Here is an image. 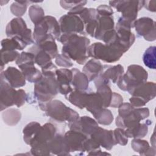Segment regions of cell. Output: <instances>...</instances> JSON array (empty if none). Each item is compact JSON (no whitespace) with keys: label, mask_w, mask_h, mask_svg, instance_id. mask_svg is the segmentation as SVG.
<instances>
[{"label":"cell","mask_w":156,"mask_h":156,"mask_svg":"<svg viewBox=\"0 0 156 156\" xmlns=\"http://www.w3.org/2000/svg\"><path fill=\"white\" fill-rule=\"evenodd\" d=\"M58 41L62 43V54L79 65H83L89 58L87 49L90 40L76 34H62Z\"/></svg>","instance_id":"6da1fadb"},{"label":"cell","mask_w":156,"mask_h":156,"mask_svg":"<svg viewBox=\"0 0 156 156\" xmlns=\"http://www.w3.org/2000/svg\"><path fill=\"white\" fill-rule=\"evenodd\" d=\"M127 52L124 48L117 40L109 44H102L100 42L94 43L87 49L89 57L96 60H101L107 63H113L118 61L123 54Z\"/></svg>","instance_id":"7a4b0ae2"},{"label":"cell","mask_w":156,"mask_h":156,"mask_svg":"<svg viewBox=\"0 0 156 156\" xmlns=\"http://www.w3.org/2000/svg\"><path fill=\"white\" fill-rule=\"evenodd\" d=\"M149 116L148 108H135L130 103H122L118 107L115 124L118 127L127 129L135 126Z\"/></svg>","instance_id":"3957f363"},{"label":"cell","mask_w":156,"mask_h":156,"mask_svg":"<svg viewBox=\"0 0 156 156\" xmlns=\"http://www.w3.org/2000/svg\"><path fill=\"white\" fill-rule=\"evenodd\" d=\"M144 1H111L110 7L121 13L116 25L131 29L134 27L138 12L144 6Z\"/></svg>","instance_id":"277c9868"},{"label":"cell","mask_w":156,"mask_h":156,"mask_svg":"<svg viewBox=\"0 0 156 156\" xmlns=\"http://www.w3.org/2000/svg\"><path fill=\"white\" fill-rule=\"evenodd\" d=\"M55 71H42V77L34 85V95L38 103H48L58 94Z\"/></svg>","instance_id":"5b68a950"},{"label":"cell","mask_w":156,"mask_h":156,"mask_svg":"<svg viewBox=\"0 0 156 156\" xmlns=\"http://www.w3.org/2000/svg\"><path fill=\"white\" fill-rule=\"evenodd\" d=\"M38 105L46 116L58 122H71L80 117L76 111L67 107L59 100H52L48 103H38Z\"/></svg>","instance_id":"8992f818"},{"label":"cell","mask_w":156,"mask_h":156,"mask_svg":"<svg viewBox=\"0 0 156 156\" xmlns=\"http://www.w3.org/2000/svg\"><path fill=\"white\" fill-rule=\"evenodd\" d=\"M147 72L143 67L138 65H130L116 83L120 90L131 94L136 88L147 82Z\"/></svg>","instance_id":"52a82bcc"},{"label":"cell","mask_w":156,"mask_h":156,"mask_svg":"<svg viewBox=\"0 0 156 156\" xmlns=\"http://www.w3.org/2000/svg\"><path fill=\"white\" fill-rule=\"evenodd\" d=\"M57 133V127L52 122L41 126L34 138L30 143V152L33 155H49L51 152L48 143Z\"/></svg>","instance_id":"ba28073f"},{"label":"cell","mask_w":156,"mask_h":156,"mask_svg":"<svg viewBox=\"0 0 156 156\" xmlns=\"http://www.w3.org/2000/svg\"><path fill=\"white\" fill-rule=\"evenodd\" d=\"M49 35H52L57 40L62 35L58 22L52 16H45L40 21L35 24L33 38L35 43H40Z\"/></svg>","instance_id":"9c48e42d"},{"label":"cell","mask_w":156,"mask_h":156,"mask_svg":"<svg viewBox=\"0 0 156 156\" xmlns=\"http://www.w3.org/2000/svg\"><path fill=\"white\" fill-rule=\"evenodd\" d=\"M34 55L27 51L22 52L18 59L16 64L23 73L26 80L30 83H36L43 76L42 73L35 67Z\"/></svg>","instance_id":"30bf717a"},{"label":"cell","mask_w":156,"mask_h":156,"mask_svg":"<svg viewBox=\"0 0 156 156\" xmlns=\"http://www.w3.org/2000/svg\"><path fill=\"white\" fill-rule=\"evenodd\" d=\"M5 34L9 38L14 37L20 38L27 46L34 43L31 30L27 27L26 22L20 17L13 18L7 24Z\"/></svg>","instance_id":"8fae6325"},{"label":"cell","mask_w":156,"mask_h":156,"mask_svg":"<svg viewBox=\"0 0 156 156\" xmlns=\"http://www.w3.org/2000/svg\"><path fill=\"white\" fill-rule=\"evenodd\" d=\"M155 94V83L153 82H146L132 93L129 101L134 107H142L154 99Z\"/></svg>","instance_id":"7c38bea8"},{"label":"cell","mask_w":156,"mask_h":156,"mask_svg":"<svg viewBox=\"0 0 156 156\" xmlns=\"http://www.w3.org/2000/svg\"><path fill=\"white\" fill-rule=\"evenodd\" d=\"M59 26L62 34H84L85 26L80 18L76 15L66 14L59 19Z\"/></svg>","instance_id":"4fadbf2b"},{"label":"cell","mask_w":156,"mask_h":156,"mask_svg":"<svg viewBox=\"0 0 156 156\" xmlns=\"http://www.w3.org/2000/svg\"><path fill=\"white\" fill-rule=\"evenodd\" d=\"M134 27L139 37H143L148 41L155 40V22L153 19L149 17H141L135 21Z\"/></svg>","instance_id":"5bb4252c"},{"label":"cell","mask_w":156,"mask_h":156,"mask_svg":"<svg viewBox=\"0 0 156 156\" xmlns=\"http://www.w3.org/2000/svg\"><path fill=\"white\" fill-rule=\"evenodd\" d=\"M28 51L34 55L35 62L41 67L42 71H55L57 69V66L53 64L51 56L37 43H35L30 47Z\"/></svg>","instance_id":"9a60e30c"},{"label":"cell","mask_w":156,"mask_h":156,"mask_svg":"<svg viewBox=\"0 0 156 156\" xmlns=\"http://www.w3.org/2000/svg\"><path fill=\"white\" fill-rule=\"evenodd\" d=\"M69 130L80 132L90 136L99 127L98 122L88 116L79 117L77 120L68 122Z\"/></svg>","instance_id":"2e32d148"},{"label":"cell","mask_w":156,"mask_h":156,"mask_svg":"<svg viewBox=\"0 0 156 156\" xmlns=\"http://www.w3.org/2000/svg\"><path fill=\"white\" fill-rule=\"evenodd\" d=\"M88 136L76 130H69L64 135V139L69 147L70 152H84V143Z\"/></svg>","instance_id":"e0dca14e"},{"label":"cell","mask_w":156,"mask_h":156,"mask_svg":"<svg viewBox=\"0 0 156 156\" xmlns=\"http://www.w3.org/2000/svg\"><path fill=\"white\" fill-rule=\"evenodd\" d=\"M58 93L65 96L68 95L73 91L71 86L73 79V73L71 69L68 68L57 69L55 71Z\"/></svg>","instance_id":"ac0fdd59"},{"label":"cell","mask_w":156,"mask_h":156,"mask_svg":"<svg viewBox=\"0 0 156 156\" xmlns=\"http://www.w3.org/2000/svg\"><path fill=\"white\" fill-rule=\"evenodd\" d=\"M90 137L96 141L100 146H102L108 151L111 150L113 147L116 145L113 135V130H107L101 127H98Z\"/></svg>","instance_id":"d6986e66"},{"label":"cell","mask_w":156,"mask_h":156,"mask_svg":"<svg viewBox=\"0 0 156 156\" xmlns=\"http://www.w3.org/2000/svg\"><path fill=\"white\" fill-rule=\"evenodd\" d=\"M1 77L3 78L12 87L20 88L26 85V78L21 71L13 66H9L1 72Z\"/></svg>","instance_id":"ffe728a7"},{"label":"cell","mask_w":156,"mask_h":156,"mask_svg":"<svg viewBox=\"0 0 156 156\" xmlns=\"http://www.w3.org/2000/svg\"><path fill=\"white\" fill-rule=\"evenodd\" d=\"M0 107L1 111L15 105L16 90L12 87L3 78L1 77Z\"/></svg>","instance_id":"44dd1931"},{"label":"cell","mask_w":156,"mask_h":156,"mask_svg":"<svg viewBox=\"0 0 156 156\" xmlns=\"http://www.w3.org/2000/svg\"><path fill=\"white\" fill-rule=\"evenodd\" d=\"M48 147L51 154L57 155H70V151L65 139L64 135L57 133L54 137L48 142Z\"/></svg>","instance_id":"7402d4cb"},{"label":"cell","mask_w":156,"mask_h":156,"mask_svg":"<svg viewBox=\"0 0 156 156\" xmlns=\"http://www.w3.org/2000/svg\"><path fill=\"white\" fill-rule=\"evenodd\" d=\"M94 82L97 90L96 92L100 95L103 101L104 107L107 108L109 107L113 94L110 82L104 80L100 76L98 77Z\"/></svg>","instance_id":"603a6c76"},{"label":"cell","mask_w":156,"mask_h":156,"mask_svg":"<svg viewBox=\"0 0 156 156\" xmlns=\"http://www.w3.org/2000/svg\"><path fill=\"white\" fill-rule=\"evenodd\" d=\"M105 65H102L99 60L94 58L88 60L83 66L82 72L87 76L89 81L94 80L103 72Z\"/></svg>","instance_id":"cb8c5ba5"},{"label":"cell","mask_w":156,"mask_h":156,"mask_svg":"<svg viewBox=\"0 0 156 156\" xmlns=\"http://www.w3.org/2000/svg\"><path fill=\"white\" fill-rule=\"evenodd\" d=\"M113 29H115L113 16H99L94 37L97 40H102L103 35Z\"/></svg>","instance_id":"d4e9b609"},{"label":"cell","mask_w":156,"mask_h":156,"mask_svg":"<svg viewBox=\"0 0 156 156\" xmlns=\"http://www.w3.org/2000/svg\"><path fill=\"white\" fill-rule=\"evenodd\" d=\"M124 73V67L121 65L118 64L115 66L105 65L104 69L99 76L108 82L110 83L111 81L115 83Z\"/></svg>","instance_id":"484cf974"},{"label":"cell","mask_w":156,"mask_h":156,"mask_svg":"<svg viewBox=\"0 0 156 156\" xmlns=\"http://www.w3.org/2000/svg\"><path fill=\"white\" fill-rule=\"evenodd\" d=\"M73 79L71 85L75 90L87 91L89 86V80L87 76L76 68L71 69Z\"/></svg>","instance_id":"4316f807"},{"label":"cell","mask_w":156,"mask_h":156,"mask_svg":"<svg viewBox=\"0 0 156 156\" xmlns=\"http://www.w3.org/2000/svg\"><path fill=\"white\" fill-rule=\"evenodd\" d=\"M88 97V92L86 91L74 90L65 96L66 99L72 104L80 109L86 107Z\"/></svg>","instance_id":"83f0119b"},{"label":"cell","mask_w":156,"mask_h":156,"mask_svg":"<svg viewBox=\"0 0 156 156\" xmlns=\"http://www.w3.org/2000/svg\"><path fill=\"white\" fill-rule=\"evenodd\" d=\"M149 120L145 123H138L135 126L126 129L125 133L128 138H142L144 137L148 132V126L152 124V121Z\"/></svg>","instance_id":"f1b7e54d"},{"label":"cell","mask_w":156,"mask_h":156,"mask_svg":"<svg viewBox=\"0 0 156 156\" xmlns=\"http://www.w3.org/2000/svg\"><path fill=\"white\" fill-rule=\"evenodd\" d=\"M85 108L92 115L104 108L103 101L97 92H88V101Z\"/></svg>","instance_id":"f546056e"},{"label":"cell","mask_w":156,"mask_h":156,"mask_svg":"<svg viewBox=\"0 0 156 156\" xmlns=\"http://www.w3.org/2000/svg\"><path fill=\"white\" fill-rule=\"evenodd\" d=\"M27 46V44L19 37L4 38L1 41V50L16 51L23 50Z\"/></svg>","instance_id":"4dcf8cb0"},{"label":"cell","mask_w":156,"mask_h":156,"mask_svg":"<svg viewBox=\"0 0 156 156\" xmlns=\"http://www.w3.org/2000/svg\"><path fill=\"white\" fill-rule=\"evenodd\" d=\"M54 37L52 35H49L47 38L40 43H37L52 58H55L58 55V49Z\"/></svg>","instance_id":"1f68e13d"},{"label":"cell","mask_w":156,"mask_h":156,"mask_svg":"<svg viewBox=\"0 0 156 156\" xmlns=\"http://www.w3.org/2000/svg\"><path fill=\"white\" fill-rule=\"evenodd\" d=\"M40 127V123L36 121H32L24 127L23 130V140L27 144H30V143L35 136Z\"/></svg>","instance_id":"d6a6232c"},{"label":"cell","mask_w":156,"mask_h":156,"mask_svg":"<svg viewBox=\"0 0 156 156\" xmlns=\"http://www.w3.org/2000/svg\"><path fill=\"white\" fill-rule=\"evenodd\" d=\"M98 123L102 125H110L113 121V115L111 111L106 108H102L93 115Z\"/></svg>","instance_id":"836d02e7"},{"label":"cell","mask_w":156,"mask_h":156,"mask_svg":"<svg viewBox=\"0 0 156 156\" xmlns=\"http://www.w3.org/2000/svg\"><path fill=\"white\" fill-rule=\"evenodd\" d=\"M21 114L19 110L10 108L2 113V119L9 126H15L21 119Z\"/></svg>","instance_id":"e575fe53"},{"label":"cell","mask_w":156,"mask_h":156,"mask_svg":"<svg viewBox=\"0 0 156 156\" xmlns=\"http://www.w3.org/2000/svg\"><path fill=\"white\" fill-rule=\"evenodd\" d=\"M155 54V46H150L145 51L143 55V61L144 64L147 68L152 69H155L156 66Z\"/></svg>","instance_id":"d590c367"},{"label":"cell","mask_w":156,"mask_h":156,"mask_svg":"<svg viewBox=\"0 0 156 156\" xmlns=\"http://www.w3.org/2000/svg\"><path fill=\"white\" fill-rule=\"evenodd\" d=\"M29 16L34 25L40 21L45 16L43 8L37 4H33L30 6Z\"/></svg>","instance_id":"8d00e7d4"},{"label":"cell","mask_w":156,"mask_h":156,"mask_svg":"<svg viewBox=\"0 0 156 156\" xmlns=\"http://www.w3.org/2000/svg\"><path fill=\"white\" fill-rule=\"evenodd\" d=\"M131 146L135 152L139 153L141 155H145L150 147L149 143L141 138L133 139L131 142Z\"/></svg>","instance_id":"74e56055"},{"label":"cell","mask_w":156,"mask_h":156,"mask_svg":"<svg viewBox=\"0 0 156 156\" xmlns=\"http://www.w3.org/2000/svg\"><path fill=\"white\" fill-rule=\"evenodd\" d=\"M20 53L16 51H4L1 49V72L3 67L9 62L16 60L20 56Z\"/></svg>","instance_id":"f35d334b"},{"label":"cell","mask_w":156,"mask_h":156,"mask_svg":"<svg viewBox=\"0 0 156 156\" xmlns=\"http://www.w3.org/2000/svg\"><path fill=\"white\" fill-rule=\"evenodd\" d=\"M30 1H18L13 2L10 5L11 12L16 16L20 17L23 16L26 12L28 3Z\"/></svg>","instance_id":"ab89813d"},{"label":"cell","mask_w":156,"mask_h":156,"mask_svg":"<svg viewBox=\"0 0 156 156\" xmlns=\"http://www.w3.org/2000/svg\"><path fill=\"white\" fill-rule=\"evenodd\" d=\"M113 135L116 144H118L121 146H125L128 143V137L125 133L124 129L118 127L113 130Z\"/></svg>","instance_id":"60d3db41"},{"label":"cell","mask_w":156,"mask_h":156,"mask_svg":"<svg viewBox=\"0 0 156 156\" xmlns=\"http://www.w3.org/2000/svg\"><path fill=\"white\" fill-rule=\"evenodd\" d=\"M87 1H60V4L62 8L71 10L78 7H83L87 4Z\"/></svg>","instance_id":"b9f144b4"},{"label":"cell","mask_w":156,"mask_h":156,"mask_svg":"<svg viewBox=\"0 0 156 156\" xmlns=\"http://www.w3.org/2000/svg\"><path fill=\"white\" fill-rule=\"evenodd\" d=\"M55 63L58 66L64 68H70L73 66V63L71 60V59L66 56L61 54H58V55L55 57Z\"/></svg>","instance_id":"7bdbcfd3"},{"label":"cell","mask_w":156,"mask_h":156,"mask_svg":"<svg viewBox=\"0 0 156 156\" xmlns=\"http://www.w3.org/2000/svg\"><path fill=\"white\" fill-rule=\"evenodd\" d=\"M27 99V96L24 90H23V89L16 90L15 99V105L17 107H20L23 105Z\"/></svg>","instance_id":"ee69618b"},{"label":"cell","mask_w":156,"mask_h":156,"mask_svg":"<svg viewBox=\"0 0 156 156\" xmlns=\"http://www.w3.org/2000/svg\"><path fill=\"white\" fill-rule=\"evenodd\" d=\"M96 10L99 16H112L113 14L112 8L110 6L105 4L98 6Z\"/></svg>","instance_id":"f6af8a7d"},{"label":"cell","mask_w":156,"mask_h":156,"mask_svg":"<svg viewBox=\"0 0 156 156\" xmlns=\"http://www.w3.org/2000/svg\"><path fill=\"white\" fill-rule=\"evenodd\" d=\"M122 102V96L116 92H113L110 106L113 108H118L123 103Z\"/></svg>","instance_id":"bcb514c9"},{"label":"cell","mask_w":156,"mask_h":156,"mask_svg":"<svg viewBox=\"0 0 156 156\" xmlns=\"http://www.w3.org/2000/svg\"><path fill=\"white\" fill-rule=\"evenodd\" d=\"M155 1H144V6L148 11L155 12Z\"/></svg>","instance_id":"7dc6e473"},{"label":"cell","mask_w":156,"mask_h":156,"mask_svg":"<svg viewBox=\"0 0 156 156\" xmlns=\"http://www.w3.org/2000/svg\"><path fill=\"white\" fill-rule=\"evenodd\" d=\"M155 133L154 132L153 134H152V136L151 138V143L152 144V147H155Z\"/></svg>","instance_id":"c3c4849f"}]
</instances>
